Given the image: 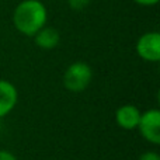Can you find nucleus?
<instances>
[{"label": "nucleus", "mask_w": 160, "mask_h": 160, "mask_svg": "<svg viewBox=\"0 0 160 160\" xmlns=\"http://www.w3.org/2000/svg\"><path fill=\"white\" fill-rule=\"evenodd\" d=\"M48 10L39 0H22L13 13V24L18 32L34 37L44 25H47Z\"/></svg>", "instance_id": "nucleus-1"}, {"label": "nucleus", "mask_w": 160, "mask_h": 160, "mask_svg": "<svg viewBox=\"0 0 160 160\" xmlns=\"http://www.w3.org/2000/svg\"><path fill=\"white\" fill-rule=\"evenodd\" d=\"M93 79V70L86 62L78 61L68 66L63 75V86L72 93H80L86 90Z\"/></svg>", "instance_id": "nucleus-2"}, {"label": "nucleus", "mask_w": 160, "mask_h": 160, "mask_svg": "<svg viewBox=\"0 0 160 160\" xmlns=\"http://www.w3.org/2000/svg\"><path fill=\"white\" fill-rule=\"evenodd\" d=\"M142 138L152 145H160V111L156 108L142 112L138 124Z\"/></svg>", "instance_id": "nucleus-3"}, {"label": "nucleus", "mask_w": 160, "mask_h": 160, "mask_svg": "<svg viewBox=\"0 0 160 160\" xmlns=\"http://www.w3.org/2000/svg\"><path fill=\"white\" fill-rule=\"evenodd\" d=\"M136 53L146 62L160 61V34L158 31L145 32L136 41Z\"/></svg>", "instance_id": "nucleus-4"}, {"label": "nucleus", "mask_w": 160, "mask_h": 160, "mask_svg": "<svg viewBox=\"0 0 160 160\" xmlns=\"http://www.w3.org/2000/svg\"><path fill=\"white\" fill-rule=\"evenodd\" d=\"M18 101V91L11 82L0 79V118L8 115Z\"/></svg>", "instance_id": "nucleus-5"}, {"label": "nucleus", "mask_w": 160, "mask_h": 160, "mask_svg": "<svg viewBox=\"0 0 160 160\" xmlns=\"http://www.w3.org/2000/svg\"><path fill=\"white\" fill-rule=\"evenodd\" d=\"M141 110L133 104H125L117 110L115 112V121L122 129L125 131H133L138 128L139 119H141Z\"/></svg>", "instance_id": "nucleus-6"}, {"label": "nucleus", "mask_w": 160, "mask_h": 160, "mask_svg": "<svg viewBox=\"0 0 160 160\" xmlns=\"http://www.w3.org/2000/svg\"><path fill=\"white\" fill-rule=\"evenodd\" d=\"M59 41H61V34L56 30L55 27H44L38 31V32L34 35V42L38 48L45 51L53 49L59 45Z\"/></svg>", "instance_id": "nucleus-7"}, {"label": "nucleus", "mask_w": 160, "mask_h": 160, "mask_svg": "<svg viewBox=\"0 0 160 160\" xmlns=\"http://www.w3.org/2000/svg\"><path fill=\"white\" fill-rule=\"evenodd\" d=\"M91 0H68V4L72 10L75 11H82L90 4Z\"/></svg>", "instance_id": "nucleus-8"}, {"label": "nucleus", "mask_w": 160, "mask_h": 160, "mask_svg": "<svg viewBox=\"0 0 160 160\" xmlns=\"http://www.w3.org/2000/svg\"><path fill=\"white\" fill-rule=\"evenodd\" d=\"M138 160H160V155L153 150H148V152L142 153Z\"/></svg>", "instance_id": "nucleus-9"}, {"label": "nucleus", "mask_w": 160, "mask_h": 160, "mask_svg": "<svg viewBox=\"0 0 160 160\" xmlns=\"http://www.w3.org/2000/svg\"><path fill=\"white\" fill-rule=\"evenodd\" d=\"M0 160H18L14 156V153H11L10 150L0 149Z\"/></svg>", "instance_id": "nucleus-10"}, {"label": "nucleus", "mask_w": 160, "mask_h": 160, "mask_svg": "<svg viewBox=\"0 0 160 160\" xmlns=\"http://www.w3.org/2000/svg\"><path fill=\"white\" fill-rule=\"evenodd\" d=\"M136 4L139 6H145V7H150V6H155L158 4L160 0H133Z\"/></svg>", "instance_id": "nucleus-11"}]
</instances>
